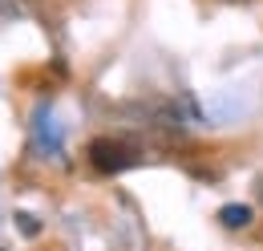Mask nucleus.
Instances as JSON below:
<instances>
[{"label":"nucleus","instance_id":"7ed1b4c3","mask_svg":"<svg viewBox=\"0 0 263 251\" xmlns=\"http://www.w3.org/2000/svg\"><path fill=\"white\" fill-rule=\"evenodd\" d=\"M16 219H21V227H25V231H29V235H33V231H36V223H33V215H16Z\"/></svg>","mask_w":263,"mask_h":251},{"label":"nucleus","instance_id":"20e7f679","mask_svg":"<svg viewBox=\"0 0 263 251\" xmlns=\"http://www.w3.org/2000/svg\"><path fill=\"white\" fill-rule=\"evenodd\" d=\"M255 190H259V203H263V178H259V187H255Z\"/></svg>","mask_w":263,"mask_h":251},{"label":"nucleus","instance_id":"f03ea898","mask_svg":"<svg viewBox=\"0 0 263 251\" xmlns=\"http://www.w3.org/2000/svg\"><path fill=\"white\" fill-rule=\"evenodd\" d=\"M219 223H223L227 231H243V227H251V207H243V203H227V207L219 211Z\"/></svg>","mask_w":263,"mask_h":251},{"label":"nucleus","instance_id":"f257e3e1","mask_svg":"<svg viewBox=\"0 0 263 251\" xmlns=\"http://www.w3.org/2000/svg\"><path fill=\"white\" fill-rule=\"evenodd\" d=\"M89 162L98 166L101 174H118V170L134 166V150L126 146V142H114V138H98V142H89Z\"/></svg>","mask_w":263,"mask_h":251},{"label":"nucleus","instance_id":"39448f33","mask_svg":"<svg viewBox=\"0 0 263 251\" xmlns=\"http://www.w3.org/2000/svg\"><path fill=\"white\" fill-rule=\"evenodd\" d=\"M227 4H247V0H227Z\"/></svg>","mask_w":263,"mask_h":251}]
</instances>
